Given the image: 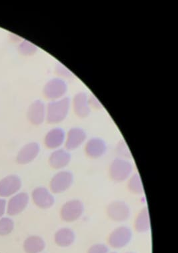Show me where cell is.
<instances>
[{
	"mask_svg": "<svg viewBox=\"0 0 178 253\" xmlns=\"http://www.w3.org/2000/svg\"><path fill=\"white\" fill-rule=\"evenodd\" d=\"M70 101L68 98L53 101L47 105L46 119L49 124H59L63 122L68 115Z\"/></svg>",
	"mask_w": 178,
	"mask_h": 253,
	"instance_id": "obj_1",
	"label": "cell"
},
{
	"mask_svg": "<svg viewBox=\"0 0 178 253\" xmlns=\"http://www.w3.org/2000/svg\"><path fill=\"white\" fill-rule=\"evenodd\" d=\"M132 163L121 158L115 159L110 166V175L113 181L124 182L129 179L133 172Z\"/></svg>",
	"mask_w": 178,
	"mask_h": 253,
	"instance_id": "obj_2",
	"label": "cell"
},
{
	"mask_svg": "<svg viewBox=\"0 0 178 253\" xmlns=\"http://www.w3.org/2000/svg\"><path fill=\"white\" fill-rule=\"evenodd\" d=\"M83 203L78 199H73L65 203L60 210V216L67 223H72L79 219L83 214Z\"/></svg>",
	"mask_w": 178,
	"mask_h": 253,
	"instance_id": "obj_3",
	"label": "cell"
},
{
	"mask_svg": "<svg viewBox=\"0 0 178 253\" xmlns=\"http://www.w3.org/2000/svg\"><path fill=\"white\" fill-rule=\"evenodd\" d=\"M132 236L133 234L130 228L125 226L119 227L109 235L108 244L113 249H123L131 242Z\"/></svg>",
	"mask_w": 178,
	"mask_h": 253,
	"instance_id": "obj_4",
	"label": "cell"
},
{
	"mask_svg": "<svg viewBox=\"0 0 178 253\" xmlns=\"http://www.w3.org/2000/svg\"><path fill=\"white\" fill-rule=\"evenodd\" d=\"M74 182V176L68 170H61L52 177L49 184L51 192L55 194H60L66 192Z\"/></svg>",
	"mask_w": 178,
	"mask_h": 253,
	"instance_id": "obj_5",
	"label": "cell"
},
{
	"mask_svg": "<svg viewBox=\"0 0 178 253\" xmlns=\"http://www.w3.org/2000/svg\"><path fill=\"white\" fill-rule=\"evenodd\" d=\"M108 217L113 221H126L130 218L131 211L129 205L123 201H115L111 203L107 208Z\"/></svg>",
	"mask_w": 178,
	"mask_h": 253,
	"instance_id": "obj_6",
	"label": "cell"
},
{
	"mask_svg": "<svg viewBox=\"0 0 178 253\" xmlns=\"http://www.w3.org/2000/svg\"><path fill=\"white\" fill-rule=\"evenodd\" d=\"M32 199L38 208L47 210L55 203V198L48 189L45 187H37L32 192Z\"/></svg>",
	"mask_w": 178,
	"mask_h": 253,
	"instance_id": "obj_7",
	"label": "cell"
},
{
	"mask_svg": "<svg viewBox=\"0 0 178 253\" xmlns=\"http://www.w3.org/2000/svg\"><path fill=\"white\" fill-rule=\"evenodd\" d=\"M67 86L62 80L53 79L47 82L44 87V95L49 99H57L66 93Z\"/></svg>",
	"mask_w": 178,
	"mask_h": 253,
	"instance_id": "obj_8",
	"label": "cell"
},
{
	"mask_svg": "<svg viewBox=\"0 0 178 253\" xmlns=\"http://www.w3.org/2000/svg\"><path fill=\"white\" fill-rule=\"evenodd\" d=\"M86 139V133L80 128L74 127L68 131L65 140L67 150L72 151L79 148Z\"/></svg>",
	"mask_w": 178,
	"mask_h": 253,
	"instance_id": "obj_9",
	"label": "cell"
},
{
	"mask_svg": "<svg viewBox=\"0 0 178 253\" xmlns=\"http://www.w3.org/2000/svg\"><path fill=\"white\" fill-rule=\"evenodd\" d=\"M22 181L18 176L9 175L0 181V197H9L18 191Z\"/></svg>",
	"mask_w": 178,
	"mask_h": 253,
	"instance_id": "obj_10",
	"label": "cell"
},
{
	"mask_svg": "<svg viewBox=\"0 0 178 253\" xmlns=\"http://www.w3.org/2000/svg\"><path fill=\"white\" fill-rule=\"evenodd\" d=\"M40 147L35 142L30 143L23 147L17 156V162L19 164L26 165L33 162L39 155Z\"/></svg>",
	"mask_w": 178,
	"mask_h": 253,
	"instance_id": "obj_11",
	"label": "cell"
},
{
	"mask_svg": "<svg viewBox=\"0 0 178 253\" xmlns=\"http://www.w3.org/2000/svg\"><path fill=\"white\" fill-rule=\"evenodd\" d=\"M46 113L44 103L40 100H36L29 107L28 118L31 124L39 126L44 122Z\"/></svg>",
	"mask_w": 178,
	"mask_h": 253,
	"instance_id": "obj_12",
	"label": "cell"
},
{
	"mask_svg": "<svg viewBox=\"0 0 178 253\" xmlns=\"http://www.w3.org/2000/svg\"><path fill=\"white\" fill-rule=\"evenodd\" d=\"M107 147L103 140L100 138H91L86 143L85 152L91 159H98L106 152Z\"/></svg>",
	"mask_w": 178,
	"mask_h": 253,
	"instance_id": "obj_13",
	"label": "cell"
},
{
	"mask_svg": "<svg viewBox=\"0 0 178 253\" xmlns=\"http://www.w3.org/2000/svg\"><path fill=\"white\" fill-rule=\"evenodd\" d=\"M70 153L62 149H57L51 153L49 158V164L54 169L61 170L70 164Z\"/></svg>",
	"mask_w": 178,
	"mask_h": 253,
	"instance_id": "obj_14",
	"label": "cell"
},
{
	"mask_svg": "<svg viewBox=\"0 0 178 253\" xmlns=\"http://www.w3.org/2000/svg\"><path fill=\"white\" fill-rule=\"evenodd\" d=\"M29 203V196L26 193H20L9 200L7 206V213L9 215H16L26 208Z\"/></svg>",
	"mask_w": 178,
	"mask_h": 253,
	"instance_id": "obj_15",
	"label": "cell"
},
{
	"mask_svg": "<svg viewBox=\"0 0 178 253\" xmlns=\"http://www.w3.org/2000/svg\"><path fill=\"white\" fill-rule=\"evenodd\" d=\"M66 140V133L61 128H54L45 135L44 143L47 148L57 149L62 146Z\"/></svg>",
	"mask_w": 178,
	"mask_h": 253,
	"instance_id": "obj_16",
	"label": "cell"
},
{
	"mask_svg": "<svg viewBox=\"0 0 178 253\" xmlns=\"http://www.w3.org/2000/svg\"><path fill=\"white\" fill-rule=\"evenodd\" d=\"M75 241L76 234L70 228L59 229L54 235L55 243L61 248H67L72 246Z\"/></svg>",
	"mask_w": 178,
	"mask_h": 253,
	"instance_id": "obj_17",
	"label": "cell"
},
{
	"mask_svg": "<svg viewBox=\"0 0 178 253\" xmlns=\"http://www.w3.org/2000/svg\"><path fill=\"white\" fill-rule=\"evenodd\" d=\"M134 228L139 233H147L151 229L150 214L147 208L142 209L135 219Z\"/></svg>",
	"mask_w": 178,
	"mask_h": 253,
	"instance_id": "obj_18",
	"label": "cell"
},
{
	"mask_svg": "<svg viewBox=\"0 0 178 253\" xmlns=\"http://www.w3.org/2000/svg\"><path fill=\"white\" fill-rule=\"evenodd\" d=\"M45 247V241L38 236L29 237L24 243V249L26 253H40Z\"/></svg>",
	"mask_w": 178,
	"mask_h": 253,
	"instance_id": "obj_19",
	"label": "cell"
},
{
	"mask_svg": "<svg viewBox=\"0 0 178 253\" xmlns=\"http://www.w3.org/2000/svg\"><path fill=\"white\" fill-rule=\"evenodd\" d=\"M74 111L76 115L81 118H85L89 115V103L87 95L81 93L76 95L74 101Z\"/></svg>",
	"mask_w": 178,
	"mask_h": 253,
	"instance_id": "obj_20",
	"label": "cell"
},
{
	"mask_svg": "<svg viewBox=\"0 0 178 253\" xmlns=\"http://www.w3.org/2000/svg\"><path fill=\"white\" fill-rule=\"evenodd\" d=\"M128 188L130 192L135 195H141L144 192L142 181L138 172H135L128 179Z\"/></svg>",
	"mask_w": 178,
	"mask_h": 253,
	"instance_id": "obj_21",
	"label": "cell"
},
{
	"mask_svg": "<svg viewBox=\"0 0 178 253\" xmlns=\"http://www.w3.org/2000/svg\"><path fill=\"white\" fill-rule=\"evenodd\" d=\"M116 152L118 156L120 157L119 158L127 160L132 158L131 151L128 148L125 141H120L119 142L116 147Z\"/></svg>",
	"mask_w": 178,
	"mask_h": 253,
	"instance_id": "obj_22",
	"label": "cell"
},
{
	"mask_svg": "<svg viewBox=\"0 0 178 253\" xmlns=\"http://www.w3.org/2000/svg\"><path fill=\"white\" fill-rule=\"evenodd\" d=\"M14 224L9 218H2L0 220V235H9L13 231Z\"/></svg>",
	"mask_w": 178,
	"mask_h": 253,
	"instance_id": "obj_23",
	"label": "cell"
},
{
	"mask_svg": "<svg viewBox=\"0 0 178 253\" xmlns=\"http://www.w3.org/2000/svg\"><path fill=\"white\" fill-rule=\"evenodd\" d=\"M18 49L19 51L23 55H31L36 52L37 47L33 43L24 40L19 45Z\"/></svg>",
	"mask_w": 178,
	"mask_h": 253,
	"instance_id": "obj_24",
	"label": "cell"
},
{
	"mask_svg": "<svg viewBox=\"0 0 178 253\" xmlns=\"http://www.w3.org/2000/svg\"><path fill=\"white\" fill-rule=\"evenodd\" d=\"M88 253H109V248L103 243H96L89 247Z\"/></svg>",
	"mask_w": 178,
	"mask_h": 253,
	"instance_id": "obj_25",
	"label": "cell"
},
{
	"mask_svg": "<svg viewBox=\"0 0 178 253\" xmlns=\"http://www.w3.org/2000/svg\"><path fill=\"white\" fill-rule=\"evenodd\" d=\"M5 204H6V202L4 199H0V217L5 212Z\"/></svg>",
	"mask_w": 178,
	"mask_h": 253,
	"instance_id": "obj_26",
	"label": "cell"
},
{
	"mask_svg": "<svg viewBox=\"0 0 178 253\" xmlns=\"http://www.w3.org/2000/svg\"><path fill=\"white\" fill-rule=\"evenodd\" d=\"M117 253L112 252V253Z\"/></svg>",
	"mask_w": 178,
	"mask_h": 253,
	"instance_id": "obj_27",
	"label": "cell"
},
{
	"mask_svg": "<svg viewBox=\"0 0 178 253\" xmlns=\"http://www.w3.org/2000/svg\"></svg>",
	"mask_w": 178,
	"mask_h": 253,
	"instance_id": "obj_28",
	"label": "cell"
}]
</instances>
